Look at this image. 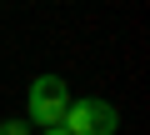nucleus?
Masks as SVG:
<instances>
[{"instance_id": "obj_1", "label": "nucleus", "mask_w": 150, "mask_h": 135, "mask_svg": "<svg viewBox=\"0 0 150 135\" xmlns=\"http://www.w3.org/2000/svg\"><path fill=\"white\" fill-rule=\"evenodd\" d=\"M70 110V85L60 75H35L30 90H25V125H40V130H55Z\"/></svg>"}, {"instance_id": "obj_3", "label": "nucleus", "mask_w": 150, "mask_h": 135, "mask_svg": "<svg viewBox=\"0 0 150 135\" xmlns=\"http://www.w3.org/2000/svg\"><path fill=\"white\" fill-rule=\"evenodd\" d=\"M0 135H30L25 120H0Z\"/></svg>"}, {"instance_id": "obj_2", "label": "nucleus", "mask_w": 150, "mask_h": 135, "mask_svg": "<svg viewBox=\"0 0 150 135\" xmlns=\"http://www.w3.org/2000/svg\"><path fill=\"white\" fill-rule=\"evenodd\" d=\"M60 130H65V135H115V130H120V115H115L110 100L85 95V100H70Z\"/></svg>"}, {"instance_id": "obj_4", "label": "nucleus", "mask_w": 150, "mask_h": 135, "mask_svg": "<svg viewBox=\"0 0 150 135\" xmlns=\"http://www.w3.org/2000/svg\"><path fill=\"white\" fill-rule=\"evenodd\" d=\"M40 135H65V130H60V125H55V130H40Z\"/></svg>"}]
</instances>
